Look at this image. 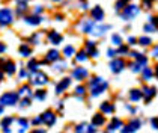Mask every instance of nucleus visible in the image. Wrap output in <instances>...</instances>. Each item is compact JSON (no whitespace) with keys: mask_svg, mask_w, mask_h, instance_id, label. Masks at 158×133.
<instances>
[{"mask_svg":"<svg viewBox=\"0 0 158 133\" xmlns=\"http://www.w3.org/2000/svg\"><path fill=\"white\" fill-rule=\"evenodd\" d=\"M107 82L106 80H102L101 77H94L92 80H90V92H92V95L97 97L99 94H102L106 89H107Z\"/></svg>","mask_w":158,"mask_h":133,"instance_id":"f257e3e1","label":"nucleus"},{"mask_svg":"<svg viewBox=\"0 0 158 133\" xmlns=\"http://www.w3.org/2000/svg\"><path fill=\"white\" fill-rule=\"evenodd\" d=\"M20 95L17 92H6L0 97V106H14L15 103H18Z\"/></svg>","mask_w":158,"mask_h":133,"instance_id":"f03ea898","label":"nucleus"},{"mask_svg":"<svg viewBox=\"0 0 158 133\" xmlns=\"http://www.w3.org/2000/svg\"><path fill=\"white\" fill-rule=\"evenodd\" d=\"M139 14H140V8L137 5H127L123 8V12H122V18L123 20H133Z\"/></svg>","mask_w":158,"mask_h":133,"instance_id":"7ed1b4c3","label":"nucleus"},{"mask_svg":"<svg viewBox=\"0 0 158 133\" xmlns=\"http://www.w3.org/2000/svg\"><path fill=\"white\" fill-rule=\"evenodd\" d=\"M14 21V14L9 8L0 9V26H9Z\"/></svg>","mask_w":158,"mask_h":133,"instance_id":"20e7f679","label":"nucleus"},{"mask_svg":"<svg viewBox=\"0 0 158 133\" xmlns=\"http://www.w3.org/2000/svg\"><path fill=\"white\" fill-rule=\"evenodd\" d=\"M140 127H142V121L140 120H131L128 124H127V127L122 130V133H134V132H137Z\"/></svg>","mask_w":158,"mask_h":133,"instance_id":"39448f33","label":"nucleus"},{"mask_svg":"<svg viewBox=\"0 0 158 133\" xmlns=\"http://www.w3.org/2000/svg\"><path fill=\"white\" fill-rule=\"evenodd\" d=\"M41 121L44 122V124H47V126H53L54 122H56V115L51 112V110H47V112H44L41 117Z\"/></svg>","mask_w":158,"mask_h":133,"instance_id":"423d86ee","label":"nucleus"},{"mask_svg":"<svg viewBox=\"0 0 158 133\" xmlns=\"http://www.w3.org/2000/svg\"><path fill=\"white\" fill-rule=\"evenodd\" d=\"M90 15H92V18H94L95 21H102V20H104V11H102V8L98 6V5L92 8Z\"/></svg>","mask_w":158,"mask_h":133,"instance_id":"0eeeda50","label":"nucleus"},{"mask_svg":"<svg viewBox=\"0 0 158 133\" xmlns=\"http://www.w3.org/2000/svg\"><path fill=\"white\" fill-rule=\"evenodd\" d=\"M110 68H111V71L113 73H121L123 68H125V60L123 59H114L111 60V64H110Z\"/></svg>","mask_w":158,"mask_h":133,"instance_id":"6e6552de","label":"nucleus"},{"mask_svg":"<svg viewBox=\"0 0 158 133\" xmlns=\"http://www.w3.org/2000/svg\"><path fill=\"white\" fill-rule=\"evenodd\" d=\"M87 70L83 68V67H78V68H75L73 71V77L74 79H77V80H85L86 77H87Z\"/></svg>","mask_w":158,"mask_h":133,"instance_id":"1a4fd4ad","label":"nucleus"},{"mask_svg":"<svg viewBox=\"0 0 158 133\" xmlns=\"http://www.w3.org/2000/svg\"><path fill=\"white\" fill-rule=\"evenodd\" d=\"M47 82H48V79H47V76H45L44 73H36L35 77L30 80V83L38 85V86H39V85H45Z\"/></svg>","mask_w":158,"mask_h":133,"instance_id":"9d476101","label":"nucleus"},{"mask_svg":"<svg viewBox=\"0 0 158 133\" xmlns=\"http://www.w3.org/2000/svg\"><path fill=\"white\" fill-rule=\"evenodd\" d=\"M69 85H71V79H68V77L62 79L60 82L57 83V86H56V92H57V94H62L63 91H66V89L69 88Z\"/></svg>","mask_w":158,"mask_h":133,"instance_id":"9b49d317","label":"nucleus"},{"mask_svg":"<svg viewBox=\"0 0 158 133\" xmlns=\"http://www.w3.org/2000/svg\"><path fill=\"white\" fill-rule=\"evenodd\" d=\"M62 39H63L62 35L60 33H57L56 30H51V32L48 33V41L51 42V44H56V46H57V44H60L62 42Z\"/></svg>","mask_w":158,"mask_h":133,"instance_id":"f8f14e48","label":"nucleus"},{"mask_svg":"<svg viewBox=\"0 0 158 133\" xmlns=\"http://www.w3.org/2000/svg\"><path fill=\"white\" fill-rule=\"evenodd\" d=\"M142 94L145 95L146 101H151V98H154L155 94H157V89H155V88H149V86H146L145 89L142 91Z\"/></svg>","mask_w":158,"mask_h":133,"instance_id":"ddd939ff","label":"nucleus"},{"mask_svg":"<svg viewBox=\"0 0 158 133\" xmlns=\"http://www.w3.org/2000/svg\"><path fill=\"white\" fill-rule=\"evenodd\" d=\"M26 20V23L27 24H30V26H38V24H41V21H42V18L39 17V15H27L24 18Z\"/></svg>","mask_w":158,"mask_h":133,"instance_id":"4468645a","label":"nucleus"},{"mask_svg":"<svg viewBox=\"0 0 158 133\" xmlns=\"http://www.w3.org/2000/svg\"><path fill=\"white\" fill-rule=\"evenodd\" d=\"M86 47H87V51H89V55H90L92 58H97L98 50H97V47H95V42H94V41H87V42H86Z\"/></svg>","mask_w":158,"mask_h":133,"instance_id":"2eb2a0df","label":"nucleus"},{"mask_svg":"<svg viewBox=\"0 0 158 133\" xmlns=\"http://www.w3.org/2000/svg\"><path fill=\"white\" fill-rule=\"evenodd\" d=\"M59 58L60 56H59V51L57 50H50L48 53H47V56H45V60L47 62H56Z\"/></svg>","mask_w":158,"mask_h":133,"instance_id":"dca6fc26","label":"nucleus"},{"mask_svg":"<svg viewBox=\"0 0 158 133\" xmlns=\"http://www.w3.org/2000/svg\"><path fill=\"white\" fill-rule=\"evenodd\" d=\"M122 126V121L119 120V118H113L111 120V122H110V126H109V130L110 132H114V130H118V129H121Z\"/></svg>","mask_w":158,"mask_h":133,"instance_id":"f3484780","label":"nucleus"},{"mask_svg":"<svg viewBox=\"0 0 158 133\" xmlns=\"http://www.w3.org/2000/svg\"><path fill=\"white\" fill-rule=\"evenodd\" d=\"M109 29H110V26H107V24H106V26H95V27H94V32H92V33H94V35H97V36L104 35V33H106V32H107Z\"/></svg>","mask_w":158,"mask_h":133,"instance_id":"a211bd4d","label":"nucleus"},{"mask_svg":"<svg viewBox=\"0 0 158 133\" xmlns=\"http://www.w3.org/2000/svg\"><path fill=\"white\" fill-rule=\"evenodd\" d=\"M94 27H95V24L92 23L90 20H87V21H85V23H83V26H81V30H83L85 33H92V32H94Z\"/></svg>","mask_w":158,"mask_h":133,"instance_id":"6ab92c4d","label":"nucleus"},{"mask_svg":"<svg viewBox=\"0 0 158 133\" xmlns=\"http://www.w3.org/2000/svg\"><path fill=\"white\" fill-rule=\"evenodd\" d=\"M18 50H20V55L24 56V58H27V56L32 55V48H30V46H27V44H21Z\"/></svg>","mask_w":158,"mask_h":133,"instance_id":"aec40b11","label":"nucleus"},{"mask_svg":"<svg viewBox=\"0 0 158 133\" xmlns=\"http://www.w3.org/2000/svg\"><path fill=\"white\" fill-rule=\"evenodd\" d=\"M142 97H143V94H142V91H139V89H131V91H130V100H131V101H139Z\"/></svg>","mask_w":158,"mask_h":133,"instance_id":"412c9836","label":"nucleus"},{"mask_svg":"<svg viewBox=\"0 0 158 133\" xmlns=\"http://www.w3.org/2000/svg\"><path fill=\"white\" fill-rule=\"evenodd\" d=\"M5 71H6V74H9V76H12L14 73H15V64H14L12 60L5 62Z\"/></svg>","mask_w":158,"mask_h":133,"instance_id":"4be33fe9","label":"nucleus"},{"mask_svg":"<svg viewBox=\"0 0 158 133\" xmlns=\"http://www.w3.org/2000/svg\"><path fill=\"white\" fill-rule=\"evenodd\" d=\"M101 110L104 112V113H111V112H114V106L109 103V101H104L102 104H101Z\"/></svg>","mask_w":158,"mask_h":133,"instance_id":"5701e85b","label":"nucleus"},{"mask_svg":"<svg viewBox=\"0 0 158 133\" xmlns=\"http://www.w3.org/2000/svg\"><path fill=\"white\" fill-rule=\"evenodd\" d=\"M104 117L101 115V113H95L94 115V118H92V126H102L104 124Z\"/></svg>","mask_w":158,"mask_h":133,"instance_id":"b1692460","label":"nucleus"},{"mask_svg":"<svg viewBox=\"0 0 158 133\" xmlns=\"http://www.w3.org/2000/svg\"><path fill=\"white\" fill-rule=\"evenodd\" d=\"M27 68H29L30 71H36L38 68H39V62H38L36 59L29 60V64H27Z\"/></svg>","mask_w":158,"mask_h":133,"instance_id":"393cba45","label":"nucleus"},{"mask_svg":"<svg viewBox=\"0 0 158 133\" xmlns=\"http://www.w3.org/2000/svg\"><path fill=\"white\" fill-rule=\"evenodd\" d=\"M152 76H154V71H152L149 67L143 68V79H145V80H151V79H152Z\"/></svg>","mask_w":158,"mask_h":133,"instance_id":"a878e982","label":"nucleus"},{"mask_svg":"<svg viewBox=\"0 0 158 133\" xmlns=\"http://www.w3.org/2000/svg\"><path fill=\"white\" fill-rule=\"evenodd\" d=\"M74 53H75V48H74L73 46H66V47L63 48V55H65L66 58H71Z\"/></svg>","mask_w":158,"mask_h":133,"instance_id":"bb28decb","label":"nucleus"},{"mask_svg":"<svg viewBox=\"0 0 158 133\" xmlns=\"http://www.w3.org/2000/svg\"><path fill=\"white\" fill-rule=\"evenodd\" d=\"M127 5H128V0H118V2H116V9L121 11V9H123Z\"/></svg>","mask_w":158,"mask_h":133,"instance_id":"cd10ccee","label":"nucleus"},{"mask_svg":"<svg viewBox=\"0 0 158 133\" xmlns=\"http://www.w3.org/2000/svg\"><path fill=\"white\" fill-rule=\"evenodd\" d=\"M111 41H113V44L118 46V47H121L122 46V38L119 35H113L111 36Z\"/></svg>","mask_w":158,"mask_h":133,"instance_id":"c85d7f7f","label":"nucleus"},{"mask_svg":"<svg viewBox=\"0 0 158 133\" xmlns=\"http://www.w3.org/2000/svg\"><path fill=\"white\" fill-rule=\"evenodd\" d=\"M12 118H11V117H6V118H3V120H2V127H9V126H11V124H12Z\"/></svg>","mask_w":158,"mask_h":133,"instance_id":"c756f323","label":"nucleus"},{"mask_svg":"<svg viewBox=\"0 0 158 133\" xmlns=\"http://www.w3.org/2000/svg\"><path fill=\"white\" fill-rule=\"evenodd\" d=\"M35 97H36V100H44V98L47 97V92H45V91H42V89H38L36 94H35Z\"/></svg>","mask_w":158,"mask_h":133,"instance_id":"7c9ffc66","label":"nucleus"},{"mask_svg":"<svg viewBox=\"0 0 158 133\" xmlns=\"http://www.w3.org/2000/svg\"><path fill=\"white\" fill-rule=\"evenodd\" d=\"M139 42H140L142 46H149L152 41H151V38H148V36H142V38H139Z\"/></svg>","mask_w":158,"mask_h":133,"instance_id":"2f4dec72","label":"nucleus"},{"mask_svg":"<svg viewBox=\"0 0 158 133\" xmlns=\"http://www.w3.org/2000/svg\"><path fill=\"white\" fill-rule=\"evenodd\" d=\"M18 124L21 126V132H24L26 129H27V126H29V121L24 120V118H20V120H18Z\"/></svg>","mask_w":158,"mask_h":133,"instance_id":"473e14b6","label":"nucleus"},{"mask_svg":"<svg viewBox=\"0 0 158 133\" xmlns=\"http://www.w3.org/2000/svg\"><path fill=\"white\" fill-rule=\"evenodd\" d=\"M86 59H87V53H86V51H80V53L77 55V60H78V62H85Z\"/></svg>","mask_w":158,"mask_h":133,"instance_id":"72a5a7b5","label":"nucleus"},{"mask_svg":"<svg viewBox=\"0 0 158 133\" xmlns=\"http://www.w3.org/2000/svg\"><path fill=\"white\" fill-rule=\"evenodd\" d=\"M85 92H86L85 86H77V88H75V94H77V95H83Z\"/></svg>","mask_w":158,"mask_h":133,"instance_id":"f704fd0d","label":"nucleus"},{"mask_svg":"<svg viewBox=\"0 0 158 133\" xmlns=\"http://www.w3.org/2000/svg\"><path fill=\"white\" fill-rule=\"evenodd\" d=\"M149 23L152 24L154 27H158V17H155V15L154 17H149Z\"/></svg>","mask_w":158,"mask_h":133,"instance_id":"c9c22d12","label":"nucleus"},{"mask_svg":"<svg viewBox=\"0 0 158 133\" xmlns=\"http://www.w3.org/2000/svg\"><path fill=\"white\" fill-rule=\"evenodd\" d=\"M85 130H86V124H80V126H77L75 133H85Z\"/></svg>","mask_w":158,"mask_h":133,"instance_id":"e433bc0d","label":"nucleus"},{"mask_svg":"<svg viewBox=\"0 0 158 133\" xmlns=\"http://www.w3.org/2000/svg\"><path fill=\"white\" fill-rule=\"evenodd\" d=\"M143 29H145V32H154V30H155V27H154L151 23L145 24V27H143Z\"/></svg>","mask_w":158,"mask_h":133,"instance_id":"4c0bfd02","label":"nucleus"},{"mask_svg":"<svg viewBox=\"0 0 158 133\" xmlns=\"http://www.w3.org/2000/svg\"><path fill=\"white\" fill-rule=\"evenodd\" d=\"M29 104H30V97H26V98H23V100H21V106H23V108L29 106Z\"/></svg>","mask_w":158,"mask_h":133,"instance_id":"58836bf2","label":"nucleus"},{"mask_svg":"<svg viewBox=\"0 0 158 133\" xmlns=\"http://www.w3.org/2000/svg\"><path fill=\"white\" fill-rule=\"evenodd\" d=\"M151 124H152V127H154V129H157L158 130V117L152 118V120H151Z\"/></svg>","mask_w":158,"mask_h":133,"instance_id":"ea45409f","label":"nucleus"},{"mask_svg":"<svg viewBox=\"0 0 158 133\" xmlns=\"http://www.w3.org/2000/svg\"><path fill=\"white\" fill-rule=\"evenodd\" d=\"M29 89H30V86H29V85H24V86H23V88L18 91V95H20V94H24V92H27Z\"/></svg>","mask_w":158,"mask_h":133,"instance_id":"a19ab883","label":"nucleus"},{"mask_svg":"<svg viewBox=\"0 0 158 133\" xmlns=\"http://www.w3.org/2000/svg\"><path fill=\"white\" fill-rule=\"evenodd\" d=\"M86 132L87 133H97V129H95V126H89V127L86 129Z\"/></svg>","mask_w":158,"mask_h":133,"instance_id":"79ce46f5","label":"nucleus"},{"mask_svg":"<svg viewBox=\"0 0 158 133\" xmlns=\"http://www.w3.org/2000/svg\"><path fill=\"white\" fill-rule=\"evenodd\" d=\"M27 2L29 0H17V5L18 6H27Z\"/></svg>","mask_w":158,"mask_h":133,"instance_id":"37998d69","label":"nucleus"},{"mask_svg":"<svg viewBox=\"0 0 158 133\" xmlns=\"http://www.w3.org/2000/svg\"><path fill=\"white\" fill-rule=\"evenodd\" d=\"M80 8L81 9H87V2L86 0H80Z\"/></svg>","mask_w":158,"mask_h":133,"instance_id":"c03bdc74","label":"nucleus"},{"mask_svg":"<svg viewBox=\"0 0 158 133\" xmlns=\"http://www.w3.org/2000/svg\"><path fill=\"white\" fill-rule=\"evenodd\" d=\"M119 53H128V47L127 46H121L119 47Z\"/></svg>","mask_w":158,"mask_h":133,"instance_id":"a18cd8bd","label":"nucleus"},{"mask_svg":"<svg viewBox=\"0 0 158 133\" xmlns=\"http://www.w3.org/2000/svg\"><path fill=\"white\" fill-rule=\"evenodd\" d=\"M143 2H145L146 8H151V6H152V3H154V0H143Z\"/></svg>","mask_w":158,"mask_h":133,"instance_id":"49530a36","label":"nucleus"},{"mask_svg":"<svg viewBox=\"0 0 158 133\" xmlns=\"http://www.w3.org/2000/svg\"><path fill=\"white\" fill-rule=\"evenodd\" d=\"M29 41H32L33 44H38V35H33L32 38H30V39H29Z\"/></svg>","mask_w":158,"mask_h":133,"instance_id":"de8ad7c7","label":"nucleus"},{"mask_svg":"<svg viewBox=\"0 0 158 133\" xmlns=\"http://www.w3.org/2000/svg\"><path fill=\"white\" fill-rule=\"evenodd\" d=\"M107 53H109V56H110V58H113V56L116 55V51H113L111 48H109V50H107Z\"/></svg>","mask_w":158,"mask_h":133,"instance_id":"09e8293b","label":"nucleus"},{"mask_svg":"<svg viewBox=\"0 0 158 133\" xmlns=\"http://www.w3.org/2000/svg\"><path fill=\"white\" fill-rule=\"evenodd\" d=\"M30 133H45V130H42V129H35V130H32Z\"/></svg>","mask_w":158,"mask_h":133,"instance_id":"8fccbe9b","label":"nucleus"},{"mask_svg":"<svg viewBox=\"0 0 158 133\" xmlns=\"http://www.w3.org/2000/svg\"><path fill=\"white\" fill-rule=\"evenodd\" d=\"M5 50H6V46H5L3 42H0V53H3Z\"/></svg>","mask_w":158,"mask_h":133,"instance_id":"3c124183","label":"nucleus"},{"mask_svg":"<svg viewBox=\"0 0 158 133\" xmlns=\"http://www.w3.org/2000/svg\"><path fill=\"white\" fill-rule=\"evenodd\" d=\"M42 11H44V8H42V6H38L36 8V15L39 14V12H42Z\"/></svg>","mask_w":158,"mask_h":133,"instance_id":"603ef678","label":"nucleus"},{"mask_svg":"<svg viewBox=\"0 0 158 133\" xmlns=\"http://www.w3.org/2000/svg\"><path fill=\"white\" fill-rule=\"evenodd\" d=\"M130 44H137V39L135 38H130Z\"/></svg>","mask_w":158,"mask_h":133,"instance_id":"864d4df0","label":"nucleus"},{"mask_svg":"<svg viewBox=\"0 0 158 133\" xmlns=\"http://www.w3.org/2000/svg\"><path fill=\"white\" fill-rule=\"evenodd\" d=\"M3 133H11V129L9 127H3Z\"/></svg>","mask_w":158,"mask_h":133,"instance_id":"5fc2aeb1","label":"nucleus"},{"mask_svg":"<svg viewBox=\"0 0 158 133\" xmlns=\"http://www.w3.org/2000/svg\"><path fill=\"white\" fill-rule=\"evenodd\" d=\"M32 122H33V124H39V122H41V118H35Z\"/></svg>","mask_w":158,"mask_h":133,"instance_id":"6e6d98bb","label":"nucleus"},{"mask_svg":"<svg viewBox=\"0 0 158 133\" xmlns=\"http://www.w3.org/2000/svg\"><path fill=\"white\" fill-rule=\"evenodd\" d=\"M154 56H158V47H155V50H154Z\"/></svg>","mask_w":158,"mask_h":133,"instance_id":"4d7b16f0","label":"nucleus"},{"mask_svg":"<svg viewBox=\"0 0 158 133\" xmlns=\"http://www.w3.org/2000/svg\"><path fill=\"white\" fill-rule=\"evenodd\" d=\"M2 112H3V106H0V115H2Z\"/></svg>","mask_w":158,"mask_h":133,"instance_id":"13d9d810","label":"nucleus"},{"mask_svg":"<svg viewBox=\"0 0 158 133\" xmlns=\"http://www.w3.org/2000/svg\"><path fill=\"white\" fill-rule=\"evenodd\" d=\"M155 74H157V77H158V65H157V71H155Z\"/></svg>","mask_w":158,"mask_h":133,"instance_id":"bf43d9fd","label":"nucleus"},{"mask_svg":"<svg viewBox=\"0 0 158 133\" xmlns=\"http://www.w3.org/2000/svg\"><path fill=\"white\" fill-rule=\"evenodd\" d=\"M2 77H3V74H2V73H0V80H2Z\"/></svg>","mask_w":158,"mask_h":133,"instance_id":"052dcab7","label":"nucleus"},{"mask_svg":"<svg viewBox=\"0 0 158 133\" xmlns=\"http://www.w3.org/2000/svg\"><path fill=\"white\" fill-rule=\"evenodd\" d=\"M53 2H60V0H53Z\"/></svg>","mask_w":158,"mask_h":133,"instance_id":"680f3d73","label":"nucleus"}]
</instances>
